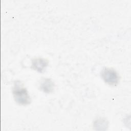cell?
<instances>
[{"label": "cell", "mask_w": 131, "mask_h": 131, "mask_svg": "<svg viewBox=\"0 0 131 131\" xmlns=\"http://www.w3.org/2000/svg\"><path fill=\"white\" fill-rule=\"evenodd\" d=\"M101 76L104 81L110 85H117L120 81L118 72L112 68L104 67L101 72Z\"/></svg>", "instance_id": "2"}, {"label": "cell", "mask_w": 131, "mask_h": 131, "mask_svg": "<svg viewBox=\"0 0 131 131\" xmlns=\"http://www.w3.org/2000/svg\"><path fill=\"white\" fill-rule=\"evenodd\" d=\"M48 60L41 57L34 58L31 61V68L38 72L42 73L48 66Z\"/></svg>", "instance_id": "3"}, {"label": "cell", "mask_w": 131, "mask_h": 131, "mask_svg": "<svg viewBox=\"0 0 131 131\" xmlns=\"http://www.w3.org/2000/svg\"><path fill=\"white\" fill-rule=\"evenodd\" d=\"M12 94L15 102L19 104L27 105L31 102L29 93L20 81L14 82L12 88Z\"/></svg>", "instance_id": "1"}, {"label": "cell", "mask_w": 131, "mask_h": 131, "mask_svg": "<svg viewBox=\"0 0 131 131\" xmlns=\"http://www.w3.org/2000/svg\"><path fill=\"white\" fill-rule=\"evenodd\" d=\"M55 84L50 78H42L39 82L40 89L46 93H51L54 90Z\"/></svg>", "instance_id": "4"}]
</instances>
